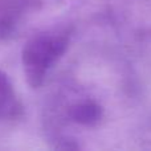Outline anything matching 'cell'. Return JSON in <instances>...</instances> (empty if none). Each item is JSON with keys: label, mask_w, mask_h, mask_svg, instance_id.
Wrapping results in <instances>:
<instances>
[{"label": "cell", "mask_w": 151, "mask_h": 151, "mask_svg": "<svg viewBox=\"0 0 151 151\" xmlns=\"http://www.w3.org/2000/svg\"><path fill=\"white\" fill-rule=\"evenodd\" d=\"M66 117L80 126L93 127L104 118V109L94 99H81L73 102L66 109Z\"/></svg>", "instance_id": "obj_2"}, {"label": "cell", "mask_w": 151, "mask_h": 151, "mask_svg": "<svg viewBox=\"0 0 151 151\" xmlns=\"http://www.w3.org/2000/svg\"><path fill=\"white\" fill-rule=\"evenodd\" d=\"M70 44V33L65 29L40 32L27 40L21 50L25 81L32 89L42 86L49 72L63 58Z\"/></svg>", "instance_id": "obj_1"}, {"label": "cell", "mask_w": 151, "mask_h": 151, "mask_svg": "<svg viewBox=\"0 0 151 151\" xmlns=\"http://www.w3.org/2000/svg\"><path fill=\"white\" fill-rule=\"evenodd\" d=\"M23 114V105L9 77L0 70V121L17 119Z\"/></svg>", "instance_id": "obj_3"}]
</instances>
